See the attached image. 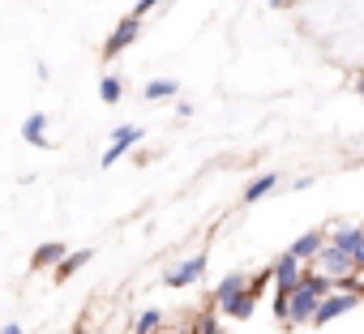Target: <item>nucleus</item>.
Listing matches in <instances>:
<instances>
[{
    "instance_id": "nucleus-1",
    "label": "nucleus",
    "mask_w": 364,
    "mask_h": 334,
    "mask_svg": "<svg viewBox=\"0 0 364 334\" xmlns=\"http://www.w3.org/2000/svg\"><path fill=\"white\" fill-rule=\"evenodd\" d=\"M304 270H309V266H304V262H296V257H291V253L283 249V253H279V257L270 262V279H274V296H291V291H296V287L304 283Z\"/></svg>"
},
{
    "instance_id": "nucleus-2",
    "label": "nucleus",
    "mask_w": 364,
    "mask_h": 334,
    "mask_svg": "<svg viewBox=\"0 0 364 334\" xmlns=\"http://www.w3.org/2000/svg\"><path fill=\"white\" fill-rule=\"evenodd\" d=\"M137 39H141V22L124 14V18L112 26V35L103 39V60H116V56H124V52H129Z\"/></svg>"
},
{
    "instance_id": "nucleus-3",
    "label": "nucleus",
    "mask_w": 364,
    "mask_h": 334,
    "mask_svg": "<svg viewBox=\"0 0 364 334\" xmlns=\"http://www.w3.org/2000/svg\"><path fill=\"white\" fill-rule=\"evenodd\" d=\"M206 266H210V257H206V253H193V257H185V262H176V266L163 274V283H167V287H189V283H198V279L206 274Z\"/></svg>"
},
{
    "instance_id": "nucleus-4",
    "label": "nucleus",
    "mask_w": 364,
    "mask_h": 334,
    "mask_svg": "<svg viewBox=\"0 0 364 334\" xmlns=\"http://www.w3.org/2000/svg\"><path fill=\"white\" fill-rule=\"evenodd\" d=\"M321 249H326V232H321V227H313V232H304V236H296V240L287 244V253H291L296 262H304L309 270L317 266V257H321Z\"/></svg>"
},
{
    "instance_id": "nucleus-5",
    "label": "nucleus",
    "mask_w": 364,
    "mask_h": 334,
    "mask_svg": "<svg viewBox=\"0 0 364 334\" xmlns=\"http://www.w3.org/2000/svg\"><path fill=\"white\" fill-rule=\"evenodd\" d=\"M317 296H309L304 287H296L291 296H287V325H313V317H317Z\"/></svg>"
},
{
    "instance_id": "nucleus-6",
    "label": "nucleus",
    "mask_w": 364,
    "mask_h": 334,
    "mask_svg": "<svg viewBox=\"0 0 364 334\" xmlns=\"http://www.w3.org/2000/svg\"><path fill=\"white\" fill-rule=\"evenodd\" d=\"M355 304H360V296H343V291H334V296H326V300L317 304V317H313V325H330L334 317H347Z\"/></svg>"
},
{
    "instance_id": "nucleus-7",
    "label": "nucleus",
    "mask_w": 364,
    "mask_h": 334,
    "mask_svg": "<svg viewBox=\"0 0 364 334\" xmlns=\"http://www.w3.org/2000/svg\"><path fill=\"white\" fill-rule=\"evenodd\" d=\"M313 270H321L326 279H343V274H355L351 270V257L343 253V249H334L330 240H326V249H321V257H317V266Z\"/></svg>"
},
{
    "instance_id": "nucleus-8",
    "label": "nucleus",
    "mask_w": 364,
    "mask_h": 334,
    "mask_svg": "<svg viewBox=\"0 0 364 334\" xmlns=\"http://www.w3.org/2000/svg\"><path fill=\"white\" fill-rule=\"evenodd\" d=\"M279 181H283L279 172H262V176H253V181L245 185V193H240V202H245V206H257L262 198H270V193L279 189Z\"/></svg>"
},
{
    "instance_id": "nucleus-9",
    "label": "nucleus",
    "mask_w": 364,
    "mask_h": 334,
    "mask_svg": "<svg viewBox=\"0 0 364 334\" xmlns=\"http://www.w3.org/2000/svg\"><path fill=\"white\" fill-rule=\"evenodd\" d=\"M65 257H69V244H60V240H48V244H39V249H35V257H31V270H56Z\"/></svg>"
},
{
    "instance_id": "nucleus-10",
    "label": "nucleus",
    "mask_w": 364,
    "mask_h": 334,
    "mask_svg": "<svg viewBox=\"0 0 364 334\" xmlns=\"http://www.w3.org/2000/svg\"><path fill=\"white\" fill-rule=\"evenodd\" d=\"M215 313H219V317H232V321H249V317L257 313V300H253V296H249V287H245L240 296H232V300H223V304H219Z\"/></svg>"
},
{
    "instance_id": "nucleus-11",
    "label": "nucleus",
    "mask_w": 364,
    "mask_h": 334,
    "mask_svg": "<svg viewBox=\"0 0 364 334\" xmlns=\"http://www.w3.org/2000/svg\"><path fill=\"white\" fill-rule=\"evenodd\" d=\"M22 141H26V146H39V150L52 146V141H48V112H35V116L22 120Z\"/></svg>"
},
{
    "instance_id": "nucleus-12",
    "label": "nucleus",
    "mask_w": 364,
    "mask_h": 334,
    "mask_svg": "<svg viewBox=\"0 0 364 334\" xmlns=\"http://www.w3.org/2000/svg\"><path fill=\"white\" fill-rule=\"evenodd\" d=\"M167 330V313L163 308H141L133 317V334H163Z\"/></svg>"
},
{
    "instance_id": "nucleus-13",
    "label": "nucleus",
    "mask_w": 364,
    "mask_h": 334,
    "mask_svg": "<svg viewBox=\"0 0 364 334\" xmlns=\"http://www.w3.org/2000/svg\"><path fill=\"white\" fill-rule=\"evenodd\" d=\"M245 287H249V274H245V270H232V274H228V279H223V283L215 287V296H210V300H215V308H219L223 300H232V296H240Z\"/></svg>"
},
{
    "instance_id": "nucleus-14",
    "label": "nucleus",
    "mask_w": 364,
    "mask_h": 334,
    "mask_svg": "<svg viewBox=\"0 0 364 334\" xmlns=\"http://www.w3.org/2000/svg\"><path fill=\"white\" fill-rule=\"evenodd\" d=\"M141 95H146L150 103H159V99H176V95H180V82H176V77H150V82L141 86Z\"/></svg>"
},
{
    "instance_id": "nucleus-15",
    "label": "nucleus",
    "mask_w": 364,
    "mask_h": 334,
    "mask_svg": "<svg viewBox=\"0 0 364 334\" xmlns=\"http://www.w3.org/2000/svg\"><path fill=\"white\" fill-rule=\"evenodd\" d=\"M90 262H95V249H73V253L52 270V274H56V279H73V274H77L82 266H90Z\"/></svg>"
},
{
    "instance_id": "nucleus-16",
    "label": "nucleus",
    "mask_w": 364,
    "mask_h": 334,
    "mask_svg": "<svg viewBox=\"0 0 364 334\" xmlns=\"http://www.w3.org/2000/svg\"><path fill=\"white\" fill-rule=\"evenodd\" d=\"M309 296H317V300H326V296H334V279H326L321 270H304V283H300Z\"/></svg>"
},
{
    "instance_id": "nucleus-17",
    "label": "nucleus",
    "mask_w": 364,
    "mask_h": 334,
    "mask_svg": "<svg viewBox=\"0 0 364 334\" xmlns=\"http://www.w3.org/2000/svg\"><path fill=\"white\" fill-rule=\"evenodd\" d=\"M99 99H103V103H120V99H124V82H120L116 73H103V77H99Z\"/></svg>"
},
{
    "instance_id": "nucleus-18",
    "label": "nucleus",
    "mask_w": 364,
    "mask_h": 334,
    "mask_svg": "<svg viewBox=\"0 0 364 334\" xmlns=\"http://www.w3.org/2000/svg\"><path fill=\"white\" fill-rule=\"evenodd\" d=\"M193 334H228V330H223V317L219 313H206L202 308V317L193 321Z\"/></svg>"
},
{
    "instance_id": "nucleus-19",
    "label": "nucleus",
    "mask_w": 364,
    "mask_h": 334,
    "mask_svg": "<svg viewBox=\"0 0 364 334\" xmlns=\"http://www.w3.org/2000/svg\"><path fill=\"white\" fill-rule=\"evenodd\" d=\"M141 137H146L141 124H116V129H112V141H124V146H137Z\"/></svg>"
},
{
    "instance_id": "nucleus-20",
    "label": "nucleus",
    "mask_w": 364,
    "mask_h": 334,
    "mask_svg": "<svg viewBox=\"0 0 364 334\" xmlns=\"http://www.w3.org/2000/svg\"><path fill=\"white\" fill-rule=\"evenodd\" d=\"M129 150H133V146H124V141H112V146L103 150V167H116V163H120Z\"/></svg>"
},
{
    "instance_id": "nucleus-21",
    "label": "nucleus",
    "mask_w": 364,
    "mask_h": 334,
    "mask_svg": "<svg viewBox=\"0 0 364 334\" xmlns=\"http://www.w3.org/2000/svg\"><path fill=\"white\" fill-rule=\"evenodd\" d=\"M266 283H270V266H266L262 274H249V296L262 300V296H266Z\"/></svg>"
},
{
    "instance_id": "nucleus-22",
    "label": "nucleus",
    "mask_w": 364,
    "mask_h": 334,
    "mask_svg": "<svg viewBox=\"0 0 364 334\" xmlns=\"http://www.w3.org/2000/svg\"><path fill=\"white\" fill-rule=\"evenodd\" d=\"M159 5H163V0H137V5L129 9V18H137V22H141V18H150V14H154Z\"/></svg>"
},
{
    "instance_id": "nucleus-23",
    "label": "nucleus",
    "mask_w": 364,
    "mask_h": 334,
    "mask_svg": "<svg viewBox=\"0 0 364 334\" xmlns=\"http://www.w3.org/2000/svg\"><path fill=\"white\" fill-rule=\"evenodd\" d=\"M347 257H351V270H355V274H364V232H360V240L351 244V253H347Z\"/></svg>"
},
{
    "instance_id": "nucleus-24",
    "label": "nucleus",
    "mask_w": 364,
    "mask_h": 334,
    "mask_svg": "<svg viewBox=\"0 0 364 334\" xmlns=\"http://www.w3.org/2000/svg\"><path fill=\"white\" fill-rule=\"evenodd\" d=\"M274 317L287 325V296H274Z\"/></svg>"
},
{
    "instance_id": "nucleus-25",
    "label": "nucleus",
    "mask_w": 364,
    "mask_h": 334,
    "mask_svg": "<svg viewBox=\"0 0 364 334\" xmlns=\"http://www.w3.org/2000/svg\"><path fill=\"white\" fill-rule=\"evenodd\" d=\"M313 185H317L313 176H296V181H291V189H296V193H304V189H313Z\"/></svg>"
},
{
    "instance_id": "nucleus-26",
    "label": "nucleus",
    "mask_w": 364,
    "mask_h": 334,
    "mask_svg": "<svg viewBox=\"0 0 364 334\" xmlns=\"http://www.w3.org/2000/svg\"><path fill=\"white\" fill-rule=\"evenodd\" d=\"M193 112H198V107H193V103H176V116H180V120H189V116H193Z\"/></svg>"
},
{
    "instance_id": "nucleus-27",
    "label": "nucleus",
    "mask_w": 364,
    "mask_h": 334,
    "mask_svg": "<svg viewBox=\"0 0 364 334\" xmlns=\"http://www.w3.org/2000/svg\"><path fill=\"white\" fill-rule=\"evenodd\" d=\"M0 334H26V330H22L18 321H9V325H0Z\"/></svg>"
},
{
    "instance_id": "nucleus-28",
    "label": "nucleus",
    "mask_w": 364,
    "mask_h": 334,
    "mask_svg": "<svg viewBox=\"0 0 364 334\" xmlns=\"http://www.w3.org/2000/svg\"><path fill=\"white\" fill-rule=\"evenodd\" d=\"M355 95H360V99H364V73H360V77H355Z\"/></svg>"
},
{
    "instance_id": "nucleus-29",
    "label": "nucleus",
    "mask_w": 364,
    "mask_h": 334,
    "mask_svg": "<svg viewBox=\"0 0 364 334\" xmlns=\"http://www.w3.org/2000/svg\"><path fill=\"white\" fill-rule=\"evenodd\" d=\"M270 5H274V9H287V0H270Z\"/></svg>"
},
{
    "instance_id": "nucleus-30",
    "label": "nucleus",
    "mask_w": 364,
    "mask_h": 334,
    "mask_svg": "<svg viewBox=\"0 0 364 334\" xmlns=\"http://www.w3.org/2000/svg\"><path fill=\"white\" fill-rule=\"evenodd\" d=\"M73 334H86V330H73Z\"/></svg>"
}]
</instances>
